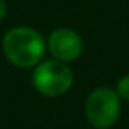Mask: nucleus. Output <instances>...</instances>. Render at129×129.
I'll list each match as a JSON object with an SVG mask.
<instances>
[{"label":"nucleus","mask_w":129,"mask_h":129,"mask_svg":"<svg viewBox=\"0 0 129 129\" xmlns=\"http://www.w3.org/2000/svg\"><path fill=\"white\" fill-rule=\"evenodd\" d=\"M46 52L43 35L26 26L14 27L3 38V53L6 59L20 69H30L41 62Z\"/></svg>","instance_id":"nucleus-1"},{"label":"nucleus","mask_w":129,"mask_h":129,"mask_svg":"<svg viewBox=\"0 0 129 129\" xmlns=\"http://www.w3.org/2000/svg\"><path fill=\"white\" fill-rule=\"evenodd\" d=\"M34 87L38 93L47 97H58L66 94L73 85V72L66 62L53 59L40 62L34 76Z\"/></svg>","instance_id":"nucleus-2"},{"label":"nucleus","mask_w":129,"mask_h":129,"mask_svg":"<svg viewBox=\"0 0 129 129\" xmlns=\"http://www.w3.org/2000/svg\"><path fill=\"white\" fill-rule=\"evenodd\" d=\"M120 96L117 91L102 87L90 93L85 103V115L96 129H109L120 117Z\"/></svg>","instance_id":"nucleus-3"},{"label":"nucleus","mask_w":129,"mask_h":129,"mask_svg":"<svg viewBox=\"0 0 129 129\" xmlns=\"http://www.w3.org/2000/svg\"><path fill=\"white\" fill-rule=\"evenodd\" d=\"M47 47L55 59L62 62H70L82 55L84 44L81 37L75 30L61 27L50 34L47 40Z\"/></svg>","instance_id":"nucleus-4"},{"label":"nucleus","mask_w":129,"mask_h":129,"mask_svg":"<svg viewBox=\"0 0 129 129\" xmlns=\"http://www.w3.org/2000/svg\"><path fill=\"white\" fill-rule=\"evenodd\" d=\"M117 94L120 96V99L129 102V73L121 76L117 82Z\"/></svg>","instance_id":"nucleus-5"},{"label":"nucleus","mask_w":129,"mask_h":129,"mask_svg":"<svg viewBox=\"0 0 129 129\" xmlns=\"http://www.w3.org/2000/svg\"><path fill=\"white\" fill-rule=\"evenodd\" d=\"M6 12H8V5H6V2H5V0H0V21L5 18Z\"/></svg>","instance_id":"nucleus-6"}]
</instances>
